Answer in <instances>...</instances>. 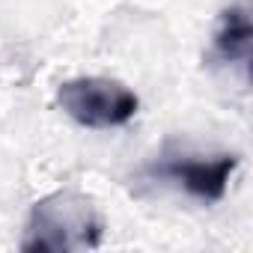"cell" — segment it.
<instances>
[{
  "label": "cell",
  "mask_w": 253,
  "mask_h": 253,
  "mask_svg": "<svg viewBox=\"0 0 253 253\" xmlns=\"http://www.w3.org/2000/svg\"><path fill=\"white\" fill-rule=\"evenodd\" d=\"M101 229V217L89 197L78 191H57L33 206L21 250H89L98 247Z\"/></svg>",
  "instance_id": "6da1fadb"
},
{
  "label": "cell",
  "mask_w": 253,
  "mask_h": 253,
  "mask_svg": "<svg viewBox=\"0 0 253 253\" xmlns=\"http://www.w3.org/2000/svg\"><path fill=\"white\" fill-rule=\"evenodd\" d=\"M57 104L84 128H119L134 119L140 98L119 81L110 78H75L60 84Z\"/></svg>",
  "instance_id": "7a4b0ae2"
},
{
  "label": "cell",
  "mask_w": 253,
  "mask_h": 253,
  "mask_svg": "<svg viewBox=\"0 0 253 253\" xmlns=\"http://www.w3.org/2000/svg\"><path fill=\"white\" fill-rule=\"evenodd\" d=\"M238 167V155H217V158H173L155 167L158 176L173 179L191 197L203 203H217L226 194L229 176Z\"/></svg>",
  "instance_id": "3957f363"
},
{
  "label": "cell",
  "mask_w": 253,
  "mask_h": 253,
  "mask_svg": "<svg viewBox=\"0 0 253 253\" xmlns=\"http://www.w3.org/2000/svg\"><path fill=\"white\" fill-rule=\"evenodd\" d=\"M253 45V24L244 6H229L220 12L214 30V51L229 63H247Z\"/></svg>",
  "instance_id": "277c9868"
}]
</instances>
